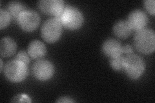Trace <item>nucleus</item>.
Segmentation results:
<instances>
[{
    "label": "nucleus",
    "mask_w": 155,
    "mask_h": 103,
    "mask_svg": "<svg viewBox=\"0 0 155 103\" xmlns=\"http://www.w3.org/2000/svg\"><path fill=\"white\" fill-rule=\"evenodd\" d=\"M134 45L137 50L143 54H150L155 49V34L153 30L145 28L136 32Z\"/></svg>",
    "instance_id": "nucleus-1"
},
{
    "label": "nucleus",
    "mask_w": 155,
    "mask_h": 103,
    "mask_svg": "<svg viewBox=\"0 0 155 103\" xmlns=\"http://www.w3.org/2000/svg\"><path fill=\"white\" fill-rule=\"evenodd\" d=\"M57 19H59L63 27L71 31L80 28L84 21L82 13L77 8L72 6L65 7L64 11Z\"/></svg>",
    "instance_id": "nucleus-2"
},
{
    "label": "nucleus",
    "mask_w": 155,
    "mask_h": 103,
    "mask_svg": "<svg viewBox=\"0 0 155 103\" xmlns=\"http://www.w3.org/2000/svg\"><path fill=\"white\" fill-rule=\"evenodd\" d=\"M4 73L7 79L13 82H21L28 74V65L18 60L9 61L4 67Z\"/></svg>",
    "instance_id": "nucleus-3"
},
{
    "label": "nucleus",
    "mask_w": 155,
    "mask_h": 103,
    "mask_svg": "<svg viewBox=\"0 0 155 103\" xmlns=\"http://www.w3.org/2000/svg\"><path fill=\"white\" fill-rule=\"evenodd\" d=\"M145 69V61L138 55L130 53L124 57L123 70L130 79H138L143 73Z\"/></svg>",
    "instance_id": "nucleus-4"
},
{
    "label": "nucleus",
    "mask_w": 155,
    "mask_h": 103,
    "mask_svg": "<svg viewBox=\"0 0 155 103\" xmlns=\"http://www.w3.org/2000/svg\"><path fill=\"white\" fill-rule=\"evenodd\" d=\"M62 24L59 19L52 18L47 19L41 28V35L43 40L53 43L59 40L62 32Z\"/></svg>",
    "instance_id": "nucleus-5"
},
{
    "label": "nucleus",
    "mask_w": 155,
    "mask_h": 103,
    "mask_svg": "<svg viewBox=\"0 0 155 103\" xmlns=\"http://www.w3.org/2000/svg\"><path fill=\"white\" fill-rule=\"evenodd\" d=\"M19 27L25 32H32L40 23V15L35 11L27 9L18 17L17 21Z\"/></svg>",
    "instance_id": "nucleus-6"
},
{
    "label": "nucleus",
    "mask_w": 155,
    "mask_h": 103,
    "mask_svg": "<svg viewBox=\"0 0 155 103\" xmlns=\"http://www.w3.org/2000/svg\"><path fill=\"white\" fill-rule=\"evenodd\" d=\"M32 73L37 79L47 81L54 75V67L49 61L40 59L32 65Z\"/></svg>",
    "instance_id": "nucleus-7"
},
{
    "label": "nucleus",
    "mask_w": 155,
    "mask_h": 103,
    "mask_svg": "<svg viewBox=\"0 0 155 103\" xmlns=\"http://www.w3.org/2000/svg\"><path fill=\"white\" fill-rule=\"evenodd\" d=\"M40 11L48 15L59 17L65 8V3L63 0H41L38 2Z\"/></svg>",
    "instance_id": "nucleus-8"
},
{
    "label": "nucleus",
    "mask_w": 155,
    "mask_h": 103,
    "mask_svg": "<svg viewBox=\"0 0 155 103\" xmlns=\"http://www.w3.org/2000/svg\"><path fill=\"white\" fill-rule=\"evenodd\" d=\"M126 21L131 28L132 31L137 32L142 30L147 26L148 23V17L147 14L142 10L136 9L129 13Z\"/></svg>",
    "instance_id": "nucleus-9"
},
{
    "label": "nucleus",
    "mask_w": 155,
    "mask_h": 103,
    "mask_svg": "<svg viewBox=\"0 0 155 103\" xmlns=\"http://www.w3.org/2000/svg\"><path fill=\"white\" fill-rule=\"evenodd\" d=\"M104 55L110 59L122 56V46L121 43L115 39H108L105 40L101 47Z\"/></svg>",
    "instance_id": "nucleus-10"
},
{
    "label": "nucleus",
    "mask_w": 155,
    "mask_h": 103,
    "mask_svg": "<svg viewBox=\"0 0 155 103\" xmlns=\"http://www.w3.org/2000/svg\"><path fill=\"white\" fill-rule=\"evenodd\" d=\"M27 52L29 56L35 60H40L47 53L45 44L40 40H34L28 46Z\"/></svg>",
    "instance_id": "nucleus-11"
},
{
    "label": "nucleus",
    "mask_w": 155,
    "mask_h": 103,
    "mask_svg": "<svg viewBox=\"0 0 155 103\" xmlns=\"http://www.w3.org/2000/svg\"><path fill=\"white\" fill-rule=\"evenodd\" d=\"M17 50V44L13 39L3 37L0 42V53L2 57H8L13 56Z\"/></svg>",
    "instance_id": "nucleus-12"
},
{
    "label": "nucleus",
    "mask_w": 155,
    "mask_h": 103,
    "mask_svg": "<svg viewBox=\"0 0 155 103\" xmlns=\"http://www.w3.org/2000/svg\"><path fill=\"white\" fill-rule=\"evenodd\" d=\"M113 32L116 36L120 39L127 38L132 32V29L127 21L120 20L113 26Z\"/></svg>",
    "instance_id": "nucleus-13"
},
{
    "label": "nucleus",
    "mask_w": 155,
    "mask_h": 103,
    "mask_svg": "<svg viewBox=\"0 0 155 103\" xmlns=\"http://www.w3.org/2000/svg\"><path fill=\"white\" fill-rule=\"evenodd\" d=\"M25 10H27V8L25 5L18 1L10 2L7 6V11L11 16V18L16 21H17L19 15Z\"/></svg>",
    "instance_id": "nucleus-14"
},
{
    "label": "nucleus",
    "mask_w": 155,
    "mask_h": 103,
    "mask_svg": "<svg viewBox=\"0 0 155 103\" xmlns=\"http://www.w3.org/2000/svg\"><path fill=\"white\" fill-rule=\"evenodd\" d=\"M11 16L9 12L3 8L0 9V28H6L11 22Z\"/></svg>",
    "instance_id": "nucleus-15"
},
{
    "label": "nucleus",
    "mask_w": 155,
    "mask_h": 103,
    "mask_svg": "<svg viewBox=\"0 0 155 103\" xmlns=\"http://www.w3.org/2000/svg\"><path fill=\"white\" fill-rule=\"evenodd\" d=\"M124 57L121 56L118 57L110 59V65L116 71H120L124 69Z\"/></svg>",
    "instance_id": "nucleus-16"
},
{
    "label": "nucleus",
    "mask_w": 155,
    "mask_h": 103,
    "mask_svg": "<svg viewBox=\"0 0 155 103\" xmlns=\"http://www.w3.org/2000/svg\"><path fill=\"white\" fill-rule=\"evenodd\" d=\"M29 57L30 56H29L28 53H27L25 50H21L17 53L15 59L23 62L28 65L29 63H30V58H29Z\"/></svg>",
    "instance_id": "nucleus-17"
},
{
    "label": "nucleus",
    "mask_w": 155,
    "mask_h": 103,
    "mask_svg": "<svg viewBox=\"0 0 155 103\" xmlns=\"http://www.w3.org/2000/svg\"><path fill=\"white\" fill-rule=\"evenodd\" d=\"M144 7L146 9V11L152 16H154L155 12V2L154 0H145L143 1Z\"/></svg>",
    "instance_id": "nucleus-18"
},
{
    "label": "nucleus",
    "mask_w": 155,
    "mask_h": 103,
    "mask_svg": "<svg viewBox=\"0 0 155 103\" xmlns=\"http://www.w3.org/2000/svg\"><path fill=\"white\" fill-rule=\"evenodd\" d=\"M12 102H31L32 100L29 98L27 95L25 94H19L13 98Z\"/></svg>",
    "instance_id": "nucleus-19"
},
{
    "label": "nucleus",
    "mask_w": 155,
    "mask_h": 103,
    "mask_svg": "<svg viewBox=\"0 0 155 103\" xmlns=\"http://www.w3.org/2000/svg\"><path fill=\"white\" fill-rule=\"evenodd\" d=\"M75 101L72 99L71 97L69 96H63L60 98H58V99L56 100V102L60 103H69V102H74Z\"/></svg>",
    "instance_id": "nucleus-20"
},
{
    "label": "nucleus",
    "mask_w": 155,
    "mask_h": 103,
    "mask_svg": "<svg viewBox=\"0 0 155 103\" xmlns=\"http://www.w3.org/2000/svg\"><path fill=\"white\" fill-rule=\"evenodd\" d=\"M134 50L133 48L131 45H125L124 46H122V52L127 53V54H130V53H133Z\"/></svg>",
    "instance_id": "nucleus-21"
},
{
    "label": "nucleus",
    "mask_w": 155,
    "mask_h": 103,
    "mask_svg": "<svg viewBox=\"0 0 155 103\" xmlns=\"http://www.w3.org/2000/svg\"><path fill=\"white\" fill-rule=\"evenodd\" d=\"M0 63H1V66H0V70H1V72L3 71V60L2 59H1V60H0Z\"/></svg>",
    "instance_id": "nucleus-22"
}]
</instances>
